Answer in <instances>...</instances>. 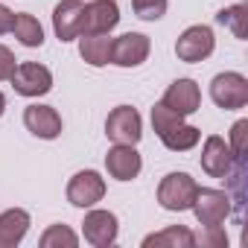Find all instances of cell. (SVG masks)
Returning a JSON list of instances; mask_svg holds the SVG:
<instances>
[{"mask_svg":"<svg viewBox=\"0 0 248 248\" xmlns=\"http://www.w3.org/2000/svg\"><path fill=\"white\" fill-rule=\"evenodd\" d=\"M196 190H199V184L187 172H170V175H164V181L158 187V204L164 210H175V213L190 210Z\"/></svg>","mask_w":248,"mask_h":248,"instance_id":"obj_1","label":"cell"},{"mask_svg":"<svg viewBox=\"0 0 248 248\" xmlns=\"http://www.w3.org/2000/svg\"><path fill=\"white\" fill-rule=\"evenodd\" d=\"M210 99L225 108V111H236V108H245L248 105V79L242 73H219L213 76L210 82Z\"/></svg>","mask_w":248,"mask_h":248,"instance_id":"obj_2","label":"cell"},{"mask_svg":"<svg viewBox=\"0 0 248 248\" xmlns=\"http://www.w3.org/2000/svg\"><path fill=\"white\" fill-rule=\"evenodd\" d=\"M105 135L114 143L135 146L140 140V135H143V123H140L138 108H132V105H117L108 114V120H105Z\"/></svg>","mask_w":248,"mask_h":248,"instance_id":"obj_3","label":"cell"},{"mask_svg":"<svg viewBox=\"0 0 248 248\" xmlns=\"http://www.w3.org/2000/svg\"><path fill=\"white\" fill-rule=\"evenodd\" d=\"M199 219L202 228H210V225H222L225 216L231 213V196L225 190H213V187H199L196 190V199H193V207H190Z\"/></svg>","mask_w":248,"mask_h":248,"instance_id":"obj_4","label":"cell"},{"mask_svg":"<svg viewBox=\"0 0 248 248\" xmlns=\"http://www.w3.org/2000/svg\"><path fill=\"white\" fill-rule=\"evenodd\" d=\"M216 47V38H213V30L204 27V24H196V27H187L178 41H175V56L187 64H196V62H204Z\"/></svg>","mask_w":248,"mask_h":248,"instance_id":"obj_5","label":"cell"},{"mask_svg":"<svg viewBox=\"0 0 248 248\" xmlns=\"http://www.w3.org/2000/svg\"><path fill=\"white\" fill-rule=\"evenodd\" d=\"M9 82H12L15 93H21V96H44L53 88V73L38 62H24L15 67Z\"/></svg>","mask_w":248,"mask_h":248,"instance_id":"obj_6","label":"cell"},{"mask_svg":"<svg viewBox=\"0 0 248 248\" xmlns=\"http://www.w3.org/2000/svg\"><path fill=\"white\" fill-rule=\"evenodd\" d=\"M149 38L143 32H126V35H120L114 38L111 44V64L117 67H140L146 59H149Z\"/></svg>","mask_w":248,"mask_h":248,"instance_id":"obj_7","label":"cell"},{"mask_svg":"<svg viewBox=\"0 0 248 248\" xmlns=\"http://www.w3.org/2000/svg\"><path fill=\"white\" fill-rule=\"evenodd\" d=\"M102 196H105V181L93 170L76 172L67 184V202L73 207H93L96 202H102Z\"/></svg>","mask_w":248,"mask_h":248,"instance_id":"obj_8","label":"cell"},{"mask_svg":"<svg viewBox=\"0 0 248 248\" xmlns=\"http://www.w3.org/2000/svg\"><path fill=\"white\" fill-rule=\"evenodd\" d=\"M117 24H120L117 0H91V3L85 6V18H82V35L111 32Z\"/></svg>","mask_w":248,"mask_h":248,"instance_id":"obj_9","label":"cell"},{"mask_svg":"<svg viewBox=\"0 0 248 248\" xmlns=\"http://www.w3.org/2000/svg\"><path fill=\"white\" fill-rule=\"evenodd\" d=\"M140 167H143L140 152L135 146H126V143H114L108 149V155H105V170L117 181H132V178H138L140 175Z\"/></svg>","mask_w":248,"mask_h":248,"instance_id":"obj_10","label":"cell"},{"mask_svg":"<svg viewBox=\"0 0 248 248\" xmlns=\"http://www.w3.org/2000/svg\"><path fill=\"white\" fill-rule=\"evenodd\" d=\"M202 170L210 175V178H231L233 172V152L231 146L219 138V135H210L204 140V149H202Z\"/></svg>","mask_w":248,"mask_h":248,"instance_id":"obj_11","label":"cell"},{"mask_svg":"<svg viewBox=\"0 0 248 248\" xmlns=\"http://www.w3.org/2000/svg\"><path fill=\"white\" fill-rule=\"evenodd\" d=\"M24 126L41 140H56L62 135V117L53 105H38L35 102L24 111Z\"/></svg>","mask_w":248,"mask_h":248,"instance_id":"obj_12","label":"cell"},{"mask_svg":"<svg viewBox=\"0 0 248 248\" xmlns=\"http://www.w3.org/2000/svg\"><path fill=\"white\" fill-rule=\"evenodd\" d=\"M82 18H85V3L82 0H62L53 9V30L59 41H73L82 35Z\"/></svg>","mask_w":248,"mask_h":248,"instance_id":"obj_13","label":"cell"},{"mask_svg":"<svg viewBox=\"0 0 248 248\" xmlns=\"http://www.w3.org/2000/svg\"><path fill=\"white\" fill-rule=\"evenodd\" d=\"M161 102H164L167 108H172L175 114L190 117V114H196L199 105H202V91H199V85H196L193 79H175V82L167 88V93H164Z\"/></svg>","mask_w":248,"mask_h":248,"instance_id":"obj_14","label":"cell"},{"mask_svg":"<svg viewBox=\"0 0 248 248\" xmlns=\"http://www.w3.org/2000/svg\"><path fill=\"white\" fill-rule=\"evenodd\" d=\"M117 228H120V225H117V216H114L111 210H91V213L85 216V222H82L85 239H88L91 245H96V248L114 245Z\"/></svg>","mask_w":248,"mask_h":248,"instance_id":"obj_15","label":"cell"},{"mask_svg":"<svg viewBox=\"0 0 248 248\" xmlns=\"http://www.w3.org/2000/svg\"><path fill=\"white\" fill-rule=\"evenodd\" d=\"M30 231V213L21 207L0 213V248H15Z\"/></svg>","mask_w":248,"mask_h":248,"instance_id":"obj_16","label":"cell"},{"mask_svg":"<svg viewBox=\"0 0 248 248\" xmlns=\"http://www.w3.org/2000/svg\"><path fill=\"white\" fill-rule=\"evenodd\" d=\"M111 44L114 38H108V32L99 35H79V56L91 64V67H105L111 62Z\"/></svg>","mask_w":248,"mask_h":248,"instance_id":"obj_17","label":"cell"},{"mask_svg":"<svg viewBox=\"0 0 248 248\" xmlns=\"http://www.w3.org/2000/svg\"><path fill=\"white\" fill-rule=\"evenodd\" d=\"M161 138V143L170 149V152H187V149H193L199 140H202V132L196 129V126H190V123H184V120H178L175 126H170L164 135H158Z\"/></svg>","mask_w":248,"mask_h":248,"instance_id":"obj_18","label":"cell"},{"mask_svg":"<svg viewBox=\"0 0 248 248\" xmlns=\"http://www.w3.org/2000/svg\"><path fill=\"white\" fill-rule=\"evenodd\" d=\"M143 248H193V231H187L181 225L164 228L158 233H149L143 239Z\"/></svg>","mask_w":248,"mask_h":248,"instance_id":"obj_19","label":"cell"},{"mask_svg":"<svg viewBox=\"0 0 248 248\" xmlns=\"http://www.w3.org/2000/svg\"><path fill=\"white\" fill-rule=\"evenodd\" d=\"M12 32L24 47H41L44 44V30L38 24V18H32L30 12H15L12 21Z\"/></svg>","mask_w":248,"mask_h":248,"instance_id":"obj_20","label":"cell"},{"mask_svg":"<svg viewBox=\"0 0 248 248\" xmlns=\"http://www.w3.org/2000/svg\"><path fill=\"white\" fill-rule=\"evenodd\" d=\"M216 21H219L222 27H228L236 38H245V35H248V6H245V3H236V6H231V9H222V12L216 15Z\"/></svg>","mask_w":248,"mask_h":248,"instance_id":"obj_21","label":"cell"},{"mask_svg":"<svg viewBox=\"0 0 248 248\" xmlns=\"http://www.w3.org/2000/svg\"><path fill=\"white\" fill-rule=\"evenodd\" d=\"M76 242H79V236L67 228V225H50L44 233H41V239H38V245L41 248H76Z\"/></svg>","mask_w":248,"mask_h":248,"instance_id":"obj_22","label":"cell"},{"mask_svg":"<svg viewBox=\"0 0 248 248\" xmlns=\"http://www.w3.org/2000/svg\"><path fill=\"white\" fill-rule=\"evenodd\" d=\"M132 9L140 21H161L167 12V0H132Z\"/></svg>","mask_w":248,"mask_h":248,"instance_id":"obj_23","label":"cell"},{"mask_svg":"<svg viewBox=\"0 0 248 248\" xmlns=\"http://www.w3.org/2000/svg\"><path fill=\"white\" fill-rule=\"evenodd\" d=\"M178 120H184V117H181V114H175L172 108H167L164 102H158V105L152 108V126H155V132H158V135H164L170 126H175Z\"/></svg>","mask_w":248,"mask_h":248,"instance_id":"obj_24","label":"cell"},{"mask_svg":"<svg viewBox=\"0 0 248 248\" xmlns=\"http://www.w3.org/2000/svg\"><path fill=\"white\" fill-rule=\"evenodd\" d=\"M231 152L233 158H245V149H248V120H236L233 129H231Z\"/></svg>","mask_w":248,"mask_h":248,"instance_id":"obj_25","label":"cell"},{"mask_svg":"<svg viewBox=\"0 0 248 248\" xmlns=\"http://www.w3.org/2000/svg\"><path fill=\"white\" fill-rule=\"evenodd\" d=\"M193 245H207V248H222V245H228V236H225V231H222V225H210V228H204L199 236L193 233Z\"/></svg>","mask_w":248,"mask_h":248,"instance_id":"obj_26","label":"cell"},{"mask_svg":"<svg viewBox=\"0 0 248 248\" xmlns=\"http://www.w3.org/2000/svg\"><path fill=\"white\" fill-rule=\"evenodd\" d=\"M15 53L9 50V47H3L0 44V82L3 79H12V73H15Z\"/></svg>","mask_w":248,"mask_h":248,"instance_id":"obj_27","label":"cell"},{"mask_svg":"<svg viewBox=\"0 0 248 248\" xmlns=\"http://www.w3.org/2000/svg\"><path fill=\"white\" fill-rule=\"evenodd\" d=\"M12 21H15V12H9L3 3H0V35L12 32Z\"/></svg>","mask_w":248,"mask_h":248,"instance_id":"obj_28","label":"cell"},{"mask_svg":"<svg viewBox=\"0 0 248 248\" xmlns=\"http://www.w3.org/2000/svg\"><path fill=\"white\" fill-rule=\"evenodd\" d=\"M3 111H6V96L0 93V117H3Z\"/></svg>","mask_w":248,"mask_h":248,"instance_id":"obj_29","label":"cell"}]
</instances>
